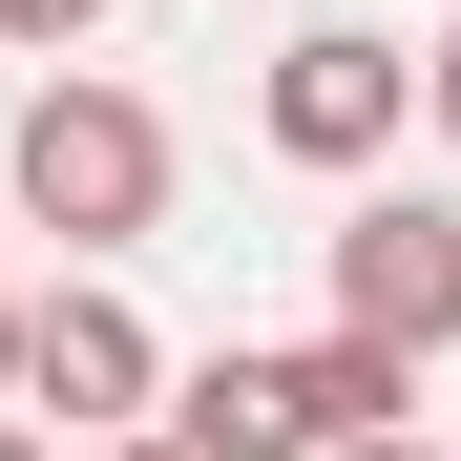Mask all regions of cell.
<instances>
[{
  "label": "cell",
  "instance_id": "obj_7",
  "mask_svg": "<svg viewBox=\"0 0 461 461\" xmlns=\"http://www.w3.org/2000/svg\"><path fill=\"white\" fill-rule=\"evenodd\" d=\"M399 85H420V126H440V147H461V22H440V42H420V63H399Z\"/></svg>",
  "mask_w": 461,
  "mask_h": 461
},
{
  "label": "cell",
  "instance_id": "obj_10",
  "mask_svg": "<svg viewBox=\"0 0 461 461\" xmlns=\"http://www.w3.org/2000/svg\"><path fill=\"white\" fill-rule=\"evenodd\" d=\"M0 461H63V440H42V420H0Z\"/></svg>",
  "mask_w": 461,
  "mask_h": 461
},
{
  "label": "cell",
  "instance_id": "obj_5",
  "mask_svg": "<svg viewBox=\"0 0 461 461\" xmlns=\"http://www.w3.org/2000/svg\"><path fill=\"white\" fill-rule=\"evenodd\" d=\"M294 399H315V461H336V440H399L420 377H399V357H357V336H294Z\"/></svg>",
  "mask_w": 461,
  "mask_h": 461
},
{
  "label": "cell",
  "instance_id": "obj_6",
  "mask_svg": "<svg viewBox=\"0 0 461 461\" xmlns=\"http://www.w3.org/2000/svg\"><path fill=\"white\" fill-rule=\"evenodd\" d=\"M85 22H105V0H0V42H22L42 85H63V63H85Z\"/></svg>",
  "mask_w": 461,
  "mask_h": 461
},
{
  "label": "cell",
  "instance_id": "obj_3",
  "mask_svg": "<svg viewBox=\"0 0 461 461\" xmlns=\"http://www.w3.org/2000/svg\"><path fill=\"white\" fill-rule=\"evenodd\" d=\"M22 399L63 420V461H85V440H147V420H168V336H147L105 273H42L22 294Z\"/></svg>",
  "mask_w": 461,
  "mask_h": 461
},
{
  "label": "cell",
  "instance_id": "obj_8",
  "mask_svg": "<svg viewBox=\"0 0 461 461\" xmlns=\"http://www.w3.org/2000/svg\"><path fill=\"white\" fill-rule=\"evenodd\" d=\"M0 420H22V273H0Z\"/></svg>",
  "mask_w": 461,
  "mask_h": 461
},
{
  "label": "cell",
  "instance_id": "obj_11",
  "mask_svg": "<svg viewBox=\"0 0 461 461\" xmlns=\"http://www.w3.org/2000/svg\"><path fill=\"white\" fill-rule=\"evenodd\" d=\"M85 461H168V440H85Z\"/></svg>",
  "mask_w": 461,
  "mask_h": 461
},
{
  "label": "cell",
  "instance_id": "obj_9",
  "mask_svg": "<svg viewBox=\"0 0 461 461\" xmlns=\"http://www.w3.org/2000/svg\"><path fill=\"white\" fill-rule=\"evenodd\" d=\"M336 461H440V440H420V420H399V440H336Z\"/></svg>",
  "mask_w": 461,
  "mask_h": 461
},
{
  "label": "cell",
  "instance_id": "obj_1",
  "mask_svg": "<svg viewBox=\"0 0 461 461\" xmlns=\"http://www.w3.org/2000/svg\"><path fill=\"white\" fill-rule=\"evenodd\" d=\"M0 230H63V252H147L168 230V105L105 85V63H63V85H22V126H0Z\"/></svg>",
  "mask_w": 461,
  "mask_h": 461
},
{
  "label": "cell",
  "instance_id": "obj_2",
  "mask_svg": "<svg viewBox=\"0 0 461 461\" xmlns=\"http://www.w3.org/2000/svg\"><path fill=\"white\" fill-rule=\"evenodd\" d=\"M336 336L357 357H461V189H420V168H377L357 210H336Z\"/></svg>",
  "mask_w": 461,
  "mask_h": 461
},
{
  "label": "cell",
  "instance_id": "obj_4",
  "mask_svg": "<svg viewBox=\"0 0 461 461\" xmlns=\"http://www.w3.org/2000/svg\"><path fill=\"white\" fill-rule=\"evenodd\" d=\"M273 168H315V189H377L399 168V126H420V85H399V42L377 22H315V42H273Z\"/></svg>",
  "mask_w": 461,
  "mask_h": 461
}]
</instances>
